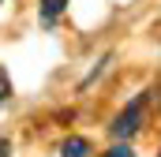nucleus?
Masks as SVG:
<instances>
[{
	"label": "nucleus",
	"instance_id": "2",
	"mask_svg": "<svg viewBox=\"0 0 161 157\" xmlns=\"http://www.w3.org/2000/svg\"><path fill=\"white\" fill-rule=\"evenodd\" d=\"M86 154H90V142L79 138V135H75V138H68V142L60 146V157H86Z\"/></svg>",
	"mask_w": 161,
	"mask_h": 157
},
{
	"label": "nucleus",
	"instance_id": "4",
	"mask_svg": "<svg viewBox=\"0 0 161 157\" xmlns=\"http://www.w3.org/2000/svg\"><path fill=\"white\" fill-rule=\"evenodd\" d=\"M8 97H11V78H8V71H4V68H0V105H4Z\"/></svg>",
	"mask_w": 161,
	"mask_h": 157
},
{
	"label": "nucleus",
	"instance_id": "7",
	"mask_svg": "<svg viewBox=\"0 0 161 157\" xmlns=\"http://www.w3.org/2000/svg\"><path fill=\"white\" fill-rule=\"evenodd\" d=\"M158 157H161V154H158Z\"/></svg>",
	"mask_w": 161,
	"mask_h": 157
},
{
	"label": "nucleus",
	"instance_id": "3",
	"mask_svg": "<svg viewBox=\"0 0 161 157\" xmlns=\"http://www.w3.org/2000/svg\"><path fill=\"white\" fill-rule=\"evenodd\" d=\"M64 8H68V0H41V15H45V23H53Z\"/></svg>",
	"mask_w": 161,
	"mask_h": 157
},
{
	"label": "nucleus",
	"instance_id": "5",
	"mask_svg": "<svg viewBox=\"0 0 161 157\" xmlns=\"http://www.w3.org/2000/svg\"><path fill=\"white\" fill-rule=\"evenodd\" d=\"M101 157H135V150L131 146H113L109 154H101Z\"/></svg>",
	"mask_w": 161,
	"mask_h": 157
},
{
	"label": "nucleus",
	"instance_id": "1",
	"mask_svg": "<svg viewBox=\"0 0 161 157\" xmlns=\"http://www.w3.org/2000/svg\"><path fill=\"white\" fill-rule=\"evenodd\" d=\"M139 127H142V97H139V101H131L120 116L113 120V135H116V138H131Z\"/></svg>",
	"mask_w": 161,
	"mask_h": 157
},
{
	"label": "nucleus",
	"instance_id": "6",
	"mask_svg": "<svg viewBox=\"0 0 161 157\" xmlns=\"http://www.w3.org/2000/svg\"><path fill=\"white\" fill-rule=\"evenodd\" d=\"M0 157H11V142L8 138H0Z\"/></svg>",
	"mask_w": 161,
	"mask_h": 157
}]
</instances>
